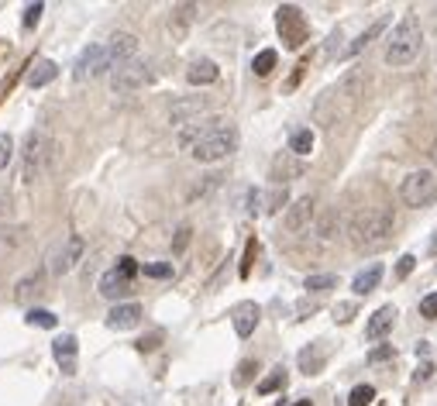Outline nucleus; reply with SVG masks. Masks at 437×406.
<instances>
[{
    "mask_svg": "<svg viewBox=\"0 0 437 406\" xmlns=\"http://www.w3.org/2000/svg\"><path fill=\"white\" fill-rule=\"evenodd\" d=\"M393 327H396V307L386 303V307H379V310L368 317V324H365V337H368V341H386V337L393 334Z\"/></svg>",
    "mask_w": 437,
    "mask_h": 406,
    "instance_id": "13",
    "label": "nucleus"
},
{
    "mask_svg": "<svg viewBox=\"0 0 437 406\" xmlns=\"http://www.w3.org/2000/svg\"><path fill=\"white\" fill-rule=\"evenodd\" d=\"M244 200H248V206H244V214H262V190H244Z\"/></svg>",
    "mask_w": 437,
    "mask_h": 406,
    "instance_id": "42",
    "label": "nucleus"
},
{
    "mask_svg": "<svg viewBox=\"0 0 437 406\" xmlns=\"http://www.w3.org/2000/svg\"><path fill=\"white\" fill-rule=\"evenodd\" d=\"M282 386H286V372L276 368V372H272V375H265L255 389H258V396H269V393H276V389H282Z\"/></svg>",
    "mask_w": 437,
    "mask_h": 406,
    "instance_id": "32",
    "label": "nucleus"
},
{
    "mask_svg": "<svg viewBox=\"0 0 437 406\" xmlns=\"http://www.w3.org/2000/svg\"><path fill=\"white\" fill-rule=\"evenodd\" d=\"M289 190L286 186H276V190H269V193H262V214H279L282 206H289Z\"/></svg>",
    "mask_w": 437,
    "mask_h": 406,
    "instance_id": "28",
    "label": "nucleus"
},
{
    "mask_svg": "<svg viewBox=\"0 0 437 406\" xmlns=\"http://www.w3.org/2000/svg\"><path fill=\"white\" fill-rule=\"evenodd\" d=\"M276 62H279L276 48H262V52L255 55V62H251V69H255V76H269V73L276 69Z\"/></svg>",
    "mask_w": 437,
    "mask_h": 406,
    "instance_id": "29",
    "label": "nucleus"
},
{
    "mask_svg": "<svg viewBox=\"0 0 437 406\" xmlns=\"http://www.w3.org/2000/svg\"><path fill=\"white\" fill-rule=\"evenodd\" d=\"M314 214H317V203H314V197H300V200H293L289 206H286L282 227H286L289 234H300V231H307V227H310Z\"/></svg>",
    "mask_w": 437,
    "mask_h": 406,
    "instance_id": "11",
    "label": "nucleus"
},
{
    "mask_svg": "<svg viewBox=\"0 0 437 406\" xmlns=\"http://www.w3.org/2000/svg\"><path fill=\"white\" fill-rule=\"evenodd\" d=\"M393 358H396V348H389V344H379V348L368 351V365H382V362H393Z\"/></svg>",
    "mask_w": 437,
    "mask_h": 406,
    "instance_id": "38",
    "label": "nucleus"
},
{
    "mask_svg": "<svg viewBox=\"0 0 437 406\" xmlns=\"http://www.w3.org/2000/svg\"><path fill=\"white\" fill-rule=\"evenodd\" d=\"M217 76H221V69H217L210 59H197V62L186 69V83H190V86H210V83H217Z\"/></svg>",
    "mask_w": 437,
    "mask_h": 406,
    "instance_id": "23",
    "label": "nucleus"
},
{
    "mask_svg": "<svg viewBox=\"0 0 437 406\" xmlns=\"http://www.w3.org/2000/svg\"><path fill=\"white\" fill-rule=\"evenodd\" d=\"M293 406H314L310 400H300V403H293Z\"/></svg>",
    "mask_w": 437,
    "mask_h": 406,
    "instance_id": "51",
    "label": "nucleus"
},
{
    "mask_svg": "<svg viewBox=\"0 0 437 406\" xmlns=\"http://www.w3.org/2000/svg\"><path fill=\"white\" fill-rule=\"evenodd\" d=\"M148 83H152V69L141 59H127L111 73V90L114 93H134V90L148 86Z\"/></svg>",
    "mask_w": 437,
    "mask_h": 406,
    "instance_id": "7",
    "label": "nucleus"
},
{
    "mask_svg": "<svg viewBox=\"0 0 437 406\" xmlns=\"http://www.w3.org/2000/svg\"><path fill=\"white\" fill-rule=\"evenodd\" d=\"M314 310H317V303H314V300H303V303H296V317H300V321L314 317Z\"/></svg>",
    "mask_w": 437,
    "mask_h": 406,
    "instance_id": "46",
    "label": "nucleus"
},
{
    "mask_svg": "<svg viewBox=\"0 0 437 406\" xmlns=\"http://www.w3.org/2000/svg\"><path fill=\"white\" fill-rule=\"evenodd\" d=\"M138 348H141V351H152V348H159V334H148V337H141V341H138Z\"/></svg>",
    "mask_w": 437,
    "mask_h": 406,
    "instance_id": "49",
    "label": "nucleus"
},
{
    "mask_svg": "<svg viewBox=\"0 0 437 406\" xmlns=\"http://www.w3.org/2000/svg\"><path fill=\"white\" fill-rule=\"evenodd\" d=\"M141 272L148 279H172V265L169 262H152V265H141Z\"/></svg>",
    "mask_w": 437,
    "mask_h": 406,
    "instance_id": "39",
    "label": "nucleus"
},
{
    "mask_svg": "<svg viewBox=\"0 0 437 406\" xmlns=\"http://www.w3.org/2000/svg\"><path fill=\"white\" fill-rule=\"evenodd\" d=\"M25 324H32V327H45V330H52V327L59 324V321H55V314H48V310H41V307H32V310L25 314Z\"/></svg>",
    "mask_w": 437,
    "mask_h": 406,
    "instance_id": "30",
    "label": "nucleus"
},
{
    "mask_svg": "<svg viewBox=\"0 0 437 406\" xmlns=\"http://www.w3.org/2000/svg\"><path fill=\"white\" fill-rule=\"evenodd\" d=\"M41 293H45V272L35 269V272H28L25 279H18V286H14V303L35 307V300H39Z\"/></svg>",
    "mask_w": 437,
    "mask_h": 406,
    "instance_id": "15",
    "label": "nucleus"
},
{
    "mask_svg": "<svg viewBox=\"0 0 437 406\" xmlns=\"http://www.w3.org/2000/svg\"><path fill=\"white\" fill-rule=\"evenodd\" d=\"M303 286H307L310 293H327V289L338 286V276H334V272H317V276H307Z\"/></svg>",
    "mask_w": 437,
    "mask_h": 406,
    "instance_id": "31",
    "label": "nucleus"
},
{
    "mask_svg": "<svg viewBox=\"0 0 437 406\" xmlns=\"http://www.w3.org/2000/svg\"><path fill=\"white\" fill-rule=\"evenodd\" d=\"M386 28H389V18L382 14V18H379V21H372V24H368V28H365V31H361V35H358L355 41H348V45H345L341 59H352V55H358L361 48H368V45H372V41L379 38V35H382Z\"/></svg>",
    "mask_w": 437,
    "mask_h": 406,
    "instance_id": "19",
    "label": "nucleus"
},
{
    "mask_svg": "<svg viewBox=\"0 0 437 406\" xmlns=\"http://www.w3.org/2000/svg\"><path fill=\"white\" fill-rule=\"evenodd\" d=\"M131 289H134V283L124 279L118 269H111V272L100 276V296H107V300H120V296H127Z\"/></svg>",
    "mask_w": 437,
    "mask_h": 406,
    "instance_id": "22",
    "label": "nucleus"
},
{
    "mask_svg": "<svg viewBox=\"0 0 437 406\" xmlns=\"http://www.w3.org/2000/svg\"><path fill=\"white\" fill-rule=\"evenodd\" d=\"M431 251H434V255H437V234H434V238H431Z\"/></svg>",
    "mask_w": 437,
    "mask_h": 406,
    "instance_id": "50",
    "label": "nucleus"
},
{
    "mask_svg": "<svg viewBox=\"0 0 437 406\" xmlns=\"http://www.w3.org/2000/svg\"><path fill=\"white\" fill-rule=\"evenodd\" d=\"M104 73H114V62H111V55H107V45H86L80 52V59H76L73 76L83 83V80H93V76H104Z\"/></svg>",
    "mask_w": 437,
    "mask_h": 406,
    "instance_id": "8",
    "label": "nucleus"
},
{
    "mask_svg": "<svg viewBox=\"0 0 437 406\" xmlns=\"http://www.w3.org/2000/svg\"><path fill=\"white\" fill-rule=\"evenodd\" d=\"M255 255H258V241H255V238H248V244H244V258H241V269H238L241 279L251 272V258H255Z\"/></svg>",
    "mask_w": 437,
    "mask_h": 406,
    "instance_id": "40",
    "label": "nucleus"
},
{
    "mask_svg": "<svg viewBox=\"0 0 437 406\" xmlns=\"http://www.w3.org/2000/svg\"><path fill=\"white\" fill-rule=\"evenodd\" d=\"M114 269H118V272L124 276V279H131V283H134V272H138V262H134L131 255H124V258H120V262L114 265Z\"/></svg>",
    "mask_w": 437,
    "mask_h": 406,
    "instance_id": "44",
    "label": "nucleus"
},
{
    "mask_svg": "<svg viewBox=\"0 0 437 406\" xmlns=\"http://www.w3.org/2000/svg\"><path fill=\"white\" fill-rule=\"evenodd\" d=\"M141 324V307L138 303H118L111 314H107V327L111 330H131V327Z\"/></svg>",
    "mask_w": 437,
    "mask_h": 406,
    "instance_id": "18",
    "label": "nucleus"
},
{
    "mask_svg": "<svg viewBox=\"0 0 437 406\" xmlns=\"http://www.w3.org/2000/svg\"><path fill=\"white\" fill-rule=\"evenodd\" d=\"M434 362H424V365L417 368V372H413V382H427V379H431V375H434Z\"/></svg>",
    "mask_w": 437,
    "mask_h": 406,
    "instance_id": "47",
    "label": "nucleus"
},
{
    "mask_svg": "<svg viewBox=\"0 0 437 406\" xmlns=\"http://www.w3.org/2000/svg\"><path fill=\"white\" fill-rule=\"evenodd\" d=\"M420 317L424 321H437V293H427L420 300Z\"/></svg>",
    "mask_w": 437,
    "mask_h": 406,
    "instance_id": "41",
    "label": "nucleus"
},
{
    "mask_svg": "<svg viewBox=\"0 0 437 406\" xmlns=\"http://www.w3.org/2000/svg\"><path fill=\"white\" fill-rule=\"evenodd\" d=\"M399 200L406 203V206H413V210L434 203L437 200V172L434 169H417V172L403 176V183H399Z\"/></svg>",
    "mask_w": 437,
    "mask_h": 406,
    "instance_id": "4",
    "label": "nucleus"
},
{
    "mask_svg": "<svg viewBox=\"0 0 437 406\" xmlns=\"http://www.w3.org/2000/svg\"><path fill=\"white\" fill-rule=\"evenodd\" d=\"M134 52H138V38H134V35H127V31H120V35H114V38L107 41V55H111L114 69H118L120 62L134 59Z\"/></svg>",
    "mask_w": 437,
    "mask_h": 406,
    "instance_id": "20",
    "label": "nucleus"
},
{
    "mask_svg": "<svg viewBox=\"0 0 437 406\" xmlns=\"http://www.w3.org/2000/svg\"><path fill=\"white\" fill-rule=\"evenodd\" d=\"M21 241H25L21 227H0V251H14V248H21Z\"/></svg>",
    "mask_w": 437,
    "mask_h": 406,
    "instance_id": "33",
    "label": "nucleus"
},
{
    "mask_svg": "<svg viewBox=\"0 0 437 406\" xmlns=\"http://www.w3.org/2000/svg\"><path fill=\"white\" fill-rule=\"evenodd\" d=\"M276 28H279V38L286 48H303V41L310 38V24H307V18H303V10L296 7V4H282L276 10Z\"/></svg>",
    "mask_w": 437,
    "mask_h": 406,
    "instance_id": "6",
    "label": "nucleus"
},
{
    "mask_svg": "<svg viewBox=\"0 0 437 406\" xmlns=\"http://www.w3.org/2000/svg\"><path fill=\"white\" fill-rule=\"evenodd\" d=\"M379 283H382V262H372L368 269H361L352 279V289H355V296H368Z\"/></svg>",
    "mask_w": 437,
    "mask_h": 406,
    "instance_id": "24",
    "label": "nucleus"
},
{
    "mask_svg": "<svg viewBox=\"0 0 437 406\" xmlns=\"http://www.w3.org/2000/svg\"><path fill=\"white\" fill-rule=\"evenodd\" d=\"M327 355H331V348H327L324 341H310V344L296 355V365H300L303 375H317L320 368L327 365Z\"/></svg>",
    "mask_w": 437,
    "mask_h": 406,
    "instance_id": "16",
    "label": "nucleus"
},
{
    "mask_svg": "<svg viewBox=\"0 0 437 406\" xmlns=\"http://www.w3.org/2000/svg\"><path fill=\"white\" fill-rule=\"evenodd\" d=\"M238 141H241L238 127H235V124H224V127H217L214 134H207L190 155H193L197 162H221V159H228V155L238 148Z\"/></svg>",
    "mask_w": 437,
    "mask_h": 406,
    "instance_id": "5",
    "label": "nucleus"
},
{
    "mask_svg": "<svg viewBox=\"0 0 437 406\" xmlns=\"http://www.w3.org/2000/svg\"><path fill=\"white\" fill-rule=\"evenodd\" d=\"M413 269H417V258H413V255H403L396 262V279H406Z\"/></svg>",
    "mask_w": 437,
    "mask_h": 406,
    "instance_id": "45",
    "label": "nucleus"
},
{
    "mask_svg": "<svg viewBox=\"0 0 437 406\" xmlns=\"http://www.w3.org/2000/svg\"><path fill=\"white\" fill-rule=\"evenodd\" d=\"M420 48H424V28H420L417 14H406V18H399V24L386 41V66H393V69L410 66L420 55Z\"/></svg>",
    "mask_w": 437,
    "mask_h": 406,
    "instance_id": "2",
    "label": "nucleus"
},
{
    "mask_svg": "<svg viewBox=\"0 0 437 406\" xmlns=\"http://www.w3.org/2000/svg\"><path fill=\"white\" fill-rule=\"evenodd\" d=\"M52 355L59 358V365H62L66 375H73V372H76V337H73V334L55 337V341H52Z\"/></svg>",
    "mask_w": 437,
    "mask_h": 406,
    "instance_id": "21",
    "label": "nucleus"
},
{
    "mask_svg": "<svg viewBox=\"0 0 437 406\" xmlns=\"http://www.w3.org/2000/svg\"><path fill=\"white\" fill-rule=\"evenodd\" d=\"M258 321H262V307L251 303V300L238 303L235 314H231V324H235V334H238V337H251L255 327H258Z\"/></svg>",
    "mask_w": 437,
    "mask_h": 406,
    "instance_id": "14",
    "label": "nucleus"
},
{
    "mask_svg": "<svg viewBox=\"0 0 437 406\" xmlns=\"http://www.w3.org/2000/svg\"><path fill=\"white\" fill-rule=\"evenodd\" d=\"M348 234L355 248H379L393 234V214L386 206H361L348 224Z\"/></svg>",
    "mask_w": 437,
    "mask_h": 406,
    "instance_id": "1",
    "label": "nucleus"
},
{
    "mask_svg": "<svg viewBox=\"0 0 437 406\" xmlns=\"http://www.w3.org/2000/svg\"><path fill=\"white\" fill-rule=\"evenodd\" d=\"M289 152H293L296 159L310 155V152H314V131H310V127H296V131L289 134Z\"/></svg>",
    "mask_w": 437,
    "mask_h": 406,
    "instance_id": "26",
    "label": "nucleus"
},
{
    "mask_svg": "<svg viewBox=\"0 0 437 406\" xmlns=\"http://www.w3.org/2000/svg\"><path fill=\"white\" fill-rule=\"evenodd\" d=\"M83 251H86V241H83L80 234H69L66 241L48 255V272H52V276H66V272H73L76 262L83 258Z\"/></svg>",
    "mask_w": 437,
    "mask_h": 406,
    "instance_id": "9",
    "label": "nucleus"
},
{
    "mask_svg": "<svg viewBox=\"0 0 437 406\" xmlns=\"http://www.w3.org/2000/svg\"><path fill=\"white\" fill-rule=\"evenodd\" d=\"M224 124H228V118H200V121L186 124V127L179 131V148H183V152H193L207 134H214V131L224 127Z\"/></svg>",
    "mask_w": 437,
    "mask_h": 406,
    "instance_id": "12",
    "label": "nucleus"
},
{
    "mask_svg": "<svg viewBox=\"0 0 437 406\" xmlns=\"http://www.w3.org/2000/svg\"><path fill=\"white\" fill-rule=\"evenodd\" d=\"M207 107H210V100L200 97V93L183 97V100H176V104L169 107V124H172V127H186V124L200 121V114H203Z\"/></svg>",
    "mask_w": 437,
    "mask_h": 406,
    "instance_id": "10",
    "label": "nucleus"
},
{
    "mask_svg": "<svg viewBox=\"0 0 437 406\" xmlns=\"http://www.w3.org/2000/svg\"><path fill=\"white\" fill-rule=\"evenodd\" d=\"M186 244H190V227H179V234H176V241H172V251L179 255Z\"/></svg>",
    "mask_w": 437,
    "mask_h": 406,
    "instance_id": "48",
    "label": "nucleus"
},
{
    "mask_svg": "<svg viewBox=\"0 0 437 406\" xmlns=\"http://www.w3.org/2000/svg\"><path fill=\"white\" fill-rule=\"evenodd\" d=\"M11 159H14V138L7 131H0V172H7Z\"/></svg>",
    "mask_w": 437,
    "mask_h": 406,
    "instance_id": "37",
    "label": "nucleus"
},
{
    "mask_svg": "<svg viewBox=\"0 0 437 406\" xmlns=\"http://www.w3.org/2000/svg\"><path fill=\"white\" fill-rule=\"evenodd\" d=\"M55 141H52V134L48 131H28V138H25V152H21V179L25 183H35L39 176H45V169L52 165L55 159Z\"/></svg>",
    "mask_w": 437,
    "mask_h": 406,
    "instance_id": "3",
    "label": "nucleus"
},
{
    "mask_svg": "<svg viewBox=\"0 0 437 406\" xmlns=\"http://www.w3.org/2000/svg\"><path fill=\"white\" fill-rule=\"evenodd\" d=\"M193 4H179V7H172V14H169V28H172V35L176 38H183L186 35V24H190V18H193Z\"/></svg>",
    "mask_w": 437,
    "mask_h": 406,
    "instance_id": "27",
    "label": "nucleus"
},
{
    "mask_svg": "<svg viewBox=\"0 0 437 406\" xmlns=\"http://www.w3.org/2000/svg\"><path fill=\"white\" fill-rule=\"evenodd\" d=\"M4 90H7V86H4ZM4 90H0V93H4Z\"/></svg>",
    "mask_w": 437,
    "mask_h": 406,
    "instance_id": "52",
    "label": "nucleus"
},
{
    "mask_svg": "<svg viewBox=\"0 0 437 406\" xmlns=\"http://www.w3.org/2000/svg\"><path fill=\"white\" fill-rule=\"evenodd\" d=\"M303 172H307V165H303V159H296L293 152H282V155L272 159V179H276V186H286L289 179H300Z\"/></svg>",
    "mask_w": 437,
    "mask_h": 406,
    "instance_id": "17",
    "label": "nucleus"
},
{
    "mask_svg": "<svg viewBox=\"0 0 437 406\" xmlns=\"http://www.w3.org/2000/svg\"><path fill=\"white\" fill-rule=\"evenodd\" d=\"M55 76H59V66H55L52 59H39V62L32 66V73H28V86H32V90H41V86H48Z\"/></svg>",
    "mask_w": 437,
    "mask_h": 406,
    "instance_id": "25",
    "label": "nucleus"
},
{
    "mask_svg": "<svg viewBox=\"0 0 437 406\" xmlns=\"http://www.w3.org/2000/svg\"><path fill=\"white\" fill-rule=\"evenodd\" d=\"M41 10H45V4H28V7H25V18H21V21H25V28H35V24H39Z\"/></svg>",
    "mask_w": 437,
    "mask_h": 406,
    "instance_id": "43",
    "label": "nucleus"
},
{
    "mask_svg": "<svg viewBox=\"0 0 437 406\" xmlns=\"http://www.w3.org/2000/svg\"><path fill=\"white\" fill-rule=\"evenodd\" d=\"M355 314H358V307L348 300V303H338L334 310H331V317H334V324H352L355 321Z\"/></svg>",
    "mask_w": 437,
    "mask_h": 406,
    "instance_id": "36",
    "label": "nucleus"
},
{
    "mask_svg": "<svg viewBox=\"0 0 437 406\" xmlns=\"http://www.w3.org/2000/svg\"><path fill=\"white\" fill-rule=\"evenodd\" d=\"M255 372H258V362H251V358H244V362H238V368H235V379H231V382H235V386H248V382H251V379H255Z\"/></svg>",
    "mask_w": 437,
    "mask_h": 406,
    "instance_id": "34",
    "label": "nucleus"
},
{
    "mask_svg": "<svg viewBox=\"0 0 437 406\" xmlns=\"http://www.w3.org/2000/svg\"><path fill=\"white\" fill-rule=\"evenodd\" d=\"M372 400H375V389L361 382V386H355V389H352V396H348V406H368Z\"/></svg>",
    "mask_w": 437,
    "mask_h": 406,
    "instance_id": "35",
    "label": "nucleus"
}]
</instances>
